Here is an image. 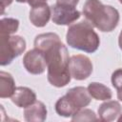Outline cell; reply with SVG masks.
<instances>
[{
	"instance_id": "18",
	"label": "cell",
	"mask_w": 122,
	"mask_h": 122,
	"mask_svg": "<svg viewBox=\"0 0 122 122\" xmlns=\"http://www.w3.org/2000/svg\"><path fill=\"white\" fill-rule=\"evenodd\" d=\"M79 0H56V3L62 6H68V7H73L75 8L78 4Z\"/></svg>"
},
{
	"instance_id": "13",
	"label": "cell",
	"mask_w": 122,
	"mask_h": 122,
	"mask_svg": "<svg viewBox=\"0 0 122 122\" xmlns=\"http://www.w3.org/2000/svg\"><path fill=\"white\" fill-rule=\"evenodd\" d=\"M15 89V82L11 74L6 71H0V97H11Z\"/></svg>"
},
{
	"instance_id": "19",
	"label": "cell",
	"mask_w": 122,
	"mask_h": 122,
	"mask_svg": "<svg viewBox=\"0 0 122 122\" xmlns=\"http://www.w3.org/2000/svg\"><path fill=\"white\" fill-rule=\"evenodd\" d=\"M47 0H16V2L18 3H27L31 7H34L36 5L42 4V3H46Z\"/></svg>"
},
{
	"instance_id": "2",
	"label": "cell",
	"mask_w": 122,
	"mask_h": 122,
	"mask_svg": "<svg viewBox=\"0 0 122 122\" xmlns=\"http://www.w3.org/2000/svg\"><path fill=\"white\" fill-rule=\"evenodd\" d=\"M83 14L87 21L104 32L113 30L119 22L118 10L100 0H87L83 6Z\"/></svg>"
},
{
	"instance_id": "23",
	"label": "cell",
	"mask_w": 122,
	"mask_h": 122,
	"mask_svg": "<svg viewBox=\"0 0 122 122\" xmlns=\"http://www.w3.org/2000/svg\"><path fill=\"white\" fill-rule=\"evenodd\" d=\"M117 120H118L119 122H121V121H122V114H120V117H118V118H117Z\"/></svg>"
},
{
	"instance_id": "14",
	"label": "cell",
	"mask_w": 122,
	"mask_h": 122,
	"mask_svg": "<svg viewBox=\"0 0 122 122\" xmlns=\"http://www.w3.org/2000/svg\"><path fill=\"white\" fill-rule=\"evenodd\" d=\"M87 89L91 96L96 100H109L112 96L110 88H108L102 83L92 82L89 84Z\"/></svg>"
},
{
	"instance_id": "10",
	"label": "cell",
	"mask_w": 122,
	"mask_h": 122,
	"mask_svg": "<svg viewBox=\"0 0 122 122\" xmlns=\"http://www.w3.org/2000/svg\"><path fill=\"white\" fill-rule=\"evenodd\" d=\"M122 108L119 102L114 100H107L98 108L99 119L103 122H111L116 120L121 114Z\"/></svg>"
},
{
	"instance_id": "22",
	"label": "cell",
	"mask_w": 122,
	"mask_h": 122,
	"mask_svg": "<svg viewBox=\"0 0 122 122\" xmlns=\"http://www.w3.org/2000/svg\"><path fill=\"white\" fill-rule=\"evenodd\" d=\"M118 45H119V48L122 50V30H121L119 37H118Z\"/></svg>"
},
{
	"instance_id": "4",
	"label": "cell",
	"mask_w": 122,
	"mask_h": 122,
	"mask_svg": "<svg viewBox=\"0 0 122 122\" xmlns=\"http://www.w3.org/2000/svg\"><path fill=\"white\" fill-rule=\"evenodd\" d=\"M92 101L88 89L74 87L70 89L66 94L60 97L55 103V112L63 117H70L78 111L87 107Z\"/></svg>"
},
{
	"instance_id": "24",
	"label": "cell",
	"mask_w": 122,
	"mask_h": 122,
	"mask_svg": "<svg viewBox=\"0 0 122 122\" xmlns=\"http://www.w3.org/2000/svg\"><path fill=\"white\" fill-rule=\"evenodd\" d=\"M119 2H120V3H121V4H122V0H119Z\"/></svg>"
},
{
	"instance_id": "5",
	"label": "cell",
	"mask_w": 122,
	"mask_h": 122,
	"mask_svg": "<svg viewBox=\"0 0 122 122\" xmlns=\"http://www.w3.org/2000/svg\"><path fill=\"white\" fill-rule=\"evenodd\" d=\"M26 50V41L19 35L0 34V65L6 66Z\"/></svg>"
},
{
	"instance_id": "8",
	"label": "cell",
	"mask_w": 122,
	"mask_h": 122,
	"mask_svg": "<svg viewBox=\"0 0 122 122\" xmlns=\"http://www.w3.org/2000/svg\"><path fill=\"white\" fill-rule=\"evenodd\" d=\"M23 65L27 71L31 74H41L47 68L44 53L35 48L29 51L24 55Z\"/></svg>"
},
{
	"instance_id": "17",
	"label": "cell",
	"mask_w": 122,
	"mask_h": 122,
	"mask_svg": "<svg viewBox=\"0 0 122 122\" xmlns=\"http://www.w3.org/2000/svg\"><path fill=\"white\" fill-rule=\"evenodd\" d=\"M112 84L116 90L122 88V69H117L112 72Z\"/></svg>"
},
{
	"instance_id": "16",
	"label": "cell",
	"mask_w": 122,
	"mask_h": 122,
	"mask_svg": "<svg viewBox=\"0 0 122 122\" xmlns=\"http://www.w3.org/2000/svg\"><path fill=\"white\" fill-rule=\"evenodd\" d=\"M72 121H97L95 113L93 111L89 109H84L78 111L71 116Z\"/></svg>"
},
{
	"instance_id": "6",
	"label": "cell",
	"mask_w": 122,
	"mask_h": 122,
	"mask_svg": "<svg viewBox=\"0 0 122 122\" xmlns=\"http://www.w3.org/2000/svg\"><path fill=\"white\" fill-rule=\"evenodd\" d=\"M69 69L71 77L76 80H84L92 74V63L88 56L75 54L70 58Z\"/></svg>"
},
{
	"instance_id": "15",
	"label": "cell",
	"mask_w": 122,
	"mask_h": 122,
	"mask_svg": "<svg viewBox=\"0 0 122 122\" xmlns=\"http://www.w3.org/2000/svg\"><path fill=\"white\" fill-rule=\"evenodd\" d=\"M19 21L15 18H2L0 21V34L11 35L18 30Z\"/></svg>"
},
{
	"instance_id": "1",
	"label": "cell",
	"mask_w": 122,
	"mask_h": 122,
	"mask_svg": "<svg viewBox=\"0 0 122 122\" xmlns=\"http://www.w3.org/2000/svg\"><path fill=\"white\" fill-rule=\"evenodd\" d=\"M45 55L48 81L56 88L65 87L71 81L69 69L70 56L65 45L59 40L42 51Z\"/></svg>"
},
{
	"instance_id": "3",
	"label": "cell",
	"mask_w": 122,
	"mask_h": 122,
	"mask_svg": "<svg viewBox=\"0 0 122 122\" xmlns=\"http://www.w3.org/2000/svg\"><path fill=\"white\" fill-rule=\"evenodd\" d=\"M66 40L70 47L89 53L97 51L100 44L98 34L94 31L92 25L87 20L70 25L67 30Z\"/></svg>"
},
{
	"instance_id": "7",
	"label": "cell",
	"mask_w": 122,
	"mask_h": 122,
	"mask_svg": "<svg viewBox=\"0 0 122 122\" xmlns=\"http://www.w3.org/2000/svg\"><path fill=\"white\" fill-rule=\"evenodd\" d=\"M80 17V12L73 7L55 3L51 7V20L56 25H71Z\"/></svg>"
},
{
	"instance_id": "11",
	"label": "cell",
	"mask_w": 122,
	"mask_h": 122,
	"mask_svg": "<svg viewBox=\"0 0 122 122\" xmlns=\"http://www.w3.org/2000/svg\"><path fill=\"white\" fill-rule=\"evenodd\" d=\"M11 101L19 108H26L36 101L35 92L28 87H17L11 95Z\"/></svg>"
},
{
	"instance_id": "12",
	"label": "cell",
	"mask_w": 122,
	"mask_h": 122,
	"mask_svg": "<svg viewBox=\"0 0 122 122\" xmlns=\"http://www.w3.org/2000/svg\"><path fill=\"white\" fill-rule=\"evenodd\" d=\"M24 118L29 122H42L47 118V108L41 101H35L24 110Z\"/></svg>"
},
{
	"instance_id": "21",
	"label": "cell",
	"mask_w": 122,
	"mask_h": 122,
	"mask_svg": "<svg viewBox=\"0 0 122 122\" xmlns=\"http://www.w3.org/2000/svg\"><path fill=\"white\" fill-rule=\"evenodd\" d=\"M117 98L120 101H122V88H120V89L117 90Z\"/></svg>"
},
{
	"instance_id": "20",
	"label": "cell",
	"mask_w": 122,
	"mask_h": 122,
	"mask_svg": "<svg viewBox=\"0 0 122 122\" xmlns=\"http://www.w3.org/2000/svg\"><path fill=\"white\" fill-rule=\"evenodd\" d=\"M12 0H1V10H2V13H4V10L5 9L10 6L11 4Z\"/></svg>"
},
{
	"instance_id": "9",
	"label": "cell",
	"mask_w": 122,
	"mask_h": 122,
	"mask_svg": "<svg viewBox=\"0 0 122 122\" xmlns=\"http://www.w3.org/2000/svg\"><path fill=\"white\" fill-rule=\"evenodd\" d=\"M51 16V8L47 3H42L31 7L30 11V23L38 28L45 27Z\"/></svg>"
}]
</instances>
